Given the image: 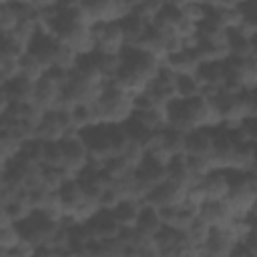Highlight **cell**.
Returning a JSON list of instances; mask_svg holds the SVG:
<instances>
[{"label": "cell", "instance_id": "17", "mask_svg": "<svg viewBox=\"0 0 257 257\" xmlns=\"http://www.w3.org/2000/svg\"><path fill=\"white\" fill-rule=\"evenodd\" d=\"M181 18L193 22V24H201L207 18V6L205 2H175Z\"/></svg>", "mask_w": 257, "mask_h": 257}, {"label": "cell", "instance_id": "1", "mask_svg": "<svg viewBox=\"0 0 257 257\" xmlns=\"http://www.w3.org/2000/svg\"><path fill=\"white\" fill-rule=\"evenodd\" d=\"M219 124L221 114L209 96L177 98L167 104V128L187 135L197 128H217Z\"/></svg>", "mask_w": 257, "mask_h": 257}, {"label": "cell", "instance_id": "16", "mask_svg": "<svg viewBox=\"0 0 257 257\" xmlns=\"http://www.w3.org/2000/svg\"><path fill=\"white\" fill-rule=\"evenodd\" d=\"M44 74H46L44 66H42L30 52H24V54L20 56V76H22V78H26V80H30V82L36 84Z\"/></svg>", "mask_w": 257, "mask_h": 257}, {"label": "cell", "instance_id": "4", "mask_svg": "<svg viewBox=\"0 0 257 257\" xmlns=\"http://www.w3.org/2000/svg\"><path fill=\"white\" fill-rule=\"evenodd\" d=\"M185 193H187V189H183V187H179V185H175L171 181H165L163 185L151 189V193L147 195V199L143 201V205L155 207L157 211L181 207L185 203Z\"/></svg>", "mask_w": 257, "mask_h": 257}, {"label": "cell", "instance_id": "10", "mask_svg": "<svg viewBox=\"0 0 257 257\" xmlns=\"http://www.w3.org/2000/svg\"><path fill=\"white\" fill-rule=\"evenodd\" d=\"M141 209H143V203L139 201H118L112 209H110V215L114 217V221L118 223L120 229H135L137 225V219L141 215Z\"/></svg>", "mask_w": 257, "mask_h": 257}, {"label": "cell", "instance_id": "8", "mask_svg": "<svg viewBox=\"0 0 257 257\" xmlns=\"http://www.w3.org/2000/svg\"><path fill=\"white\" fill-rule=\"evenodd\" d=\"M163 66H167L169 70H173L177 76H187V74H195L201 66L197 54L193 50H181L177 54H171V56H165L163 58Z\"/></svg>", "mask_w": 257, "mask_h": 257}, {"label": "cell", "instance_id": "2", "mask_svg": "<svg viewBox=\"0 0 257 257\" xmlns=\"http://www.w3.org/2000/svg\"><path fill=\"white\" fill-rule=\"evenodd\" d=\"M92 108L98 124L120 126L133 116V96L116 88L112 82H104V88Z\"/></svg>", "mask_w": 257, "mask_h": 257}, {"label": "cell", "instance_id": "3", "mask_svg": "<svg viewBox=\"0 0 257 257\" xmlns=\"http://www.w3.org/2000/svg\"><path fill=\"white\" fill-rule=\"evenodd\" d=\"M94 52L96 54H120L124 50V34L118 22L92 24L90 26Z\"/></svg>", "mask_w": 257, "mask_h": 257}, {"label": "cell", "instance_id": "21", "mask_svg": "<svg viewBox=\"0 0 257 257\" xmlns=\"http://www.w3.org/2000/svg\"><path fill=\"white\" fill-rule=\"evenodd\" d=\"M171 257H201V247H195V245H191V243L185 241L183 245H179L173 251Z\"/></svg>", "mask_w": 257, "mask_h": 257}, {"label": "cell", "instance_id": "15", "mask_svg": "<svg viewBox=\"0 0 257 257\" xmlns=\"http://www.w3.org/2000/svg\"><path fill=\"white\" fill-rule=\"evenodd\" d=\"M161 147L165 149V153L175 159V157H183L185 155V135L173 128H165L161 131Z\"/></svg>", "mask_w": 257, "mask_h": 257}, {"label": "cell", "instance_id": "5", "mask_svg": "<svg viewBox=\"0 0 257 257\" xmlns=\"http://www.w3.org/2000/svg\"><path fill=\"white\" fill-rule=\"evenodd\" d=\"M215 149L213 128H197L185 135V157H203L211 159Z\"/></svg>", "mask_w": 257, "mask_h": 257}, {"label": "cell", "instance_id": "7", "mask_svg": "<svg viewBox=\"0 0 257 257\" xmlns=\"http://www.w3.org/2000/svg\"><path fill=\"white\" fill-rule=\"evenodd\" d=\"M197 187L201 189L205 201H223L229 195V181H227V173L225 171H211L209 175H205Z\"/></svg>", "mask_w": 257, "mask_h": 257}, {"label": "cell", "instance_id": "18", "mask_svg": "<svg viewBox=\"0 0 257 257\" xmlns=\"http://www.w3.org/2000/svg\"><path fill=\"white\" fill-rule=\"evenodd\" d=\"M209 235H211V227H209L207 223H203L199 217H197V219L187 227V231H185L187 243H191V245H195V247H203L205 241L209 239Z\"/></svg>", "mask_w": 257, "mask_h": 257}, {"label": "cell", "instance_id": "14", "mask_svg": "<svg viewBox=\"0 0 257 257\" xmlns=\"http://www.w3.org/2000/svg\"><path fill=\"white\" fill-rule=\"evenodd\" d=\"M92 58H94V64H96L104 82H112L118 76V72L122 68L120 54H96V52H92Z\"/></svg>", "mask_w": 257, "mask_h": 257}, {"label": "cell", "instance_id": "6", "mask_svg": "<svg viewBox=\"0 0 257 257\" xmlns=\"http://www.w3.org/2000/svg\"><path fill=\"white\" fill-rule=\"evenodd\" d=\"M197 217L203 223H207L211 229H225L231 223V219H233V215H231L225 199L223 201H205L199 207Z\"/></svg>", "mask_w": 257, "mask_h": 257}, {"label": "cell", "instance_id": "12", "mask_svg": "<svg viewBox=\"0 0 257 257\" xmlns=\"http://www.w3.org/2000/svg\"><path fill=\"white\" fill-rule=\"evenodd\" d=\"M153 239H155V247H157V251H159L163 257H171L173 251H175L179 245H183V243L187 241V239H185V233L175 231V229L165 227V225H163V229H161Z\"/></svg>", "mask_w": 257, "mask_h": 257}, {"label": "cell", "instance_id": "11", "mask_svg": "<svg viewBox=\"0 0 257 257\" xmlns=\"http://www.w3.org/2000/svg\"><path fill=\"white\" fill-rule=\"evenodd\" d=\"M2 88H4L6 96L10 98V102L32 104V100H34V88H36V84H34V82H30V80H26V78H22V76H18V78H12V80H8V82H6Z\"/></svg>", "mask_w": 257, "mask_h": 257}, {"label": "cell", "instance_id": "13", "mask_svg": "<svg viewBox=\"0 0 257 257\" xmlns=\"http://www.w3.org/2000/svg\"><path fill=\"white\" fill-rule=\"evenodd\" d=\"M135 229L147 237H155L161 229H163V219H161V213L155 209V207H149V205H143L141 209V215L137 219V225Z\"/></svg>", "mask_w": 257, "mask_h": 257}, {"label": "cell", "instance_id": "19", "mask_svg": "<svg viewBox=\"0 0 257 257\" xmlns=\"http://www.w3.org/2000/svg\"><path fill=\"white\" fill-rule=\"evenodd\" d=\"M20 22L14 2H0V34H10Z\"/></svg>", "mask_w": 257, "mask_h": 257}, {"label": "cell", "instance_id": "20", "mask_svg": "<svg viewBox=\"0 0 257 257\" xmlns=\"http://www.w3.org/2000/svg\"><path fill=\"white\" fill-rule=\"evenodd\" d=\"M20 233L16 229V225H4L0 227V249H6V251H12L18 247L20 243Z\"/></svg>", "mask_w": 257, "mask_h": 257}, {"label": "cell", "instance_id": "9", "mask_svg": "<svg viewBox=\"0 0 257 257\" xmlns=\"http://www.w3.org/2000/svg\"><path fill=\"white\" fill-rule=\"evenodd\" d=\"M135 175H137V179L143 181L149 189H155V187H159V185H163V183L167 181V167L161 165V163H157V161H153V159H149V157L145 155L143 163L135 169Z\"/></svg>", "mask_w": 257, "mask_h": 257}]
</instances>
